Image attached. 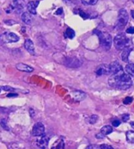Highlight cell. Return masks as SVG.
Masks as SVG:
<instances>
[{"instance_id":"6da1fadb","label":"cell","mask_w":134,"mask_h":149,"mask_svg":"<svg viewBox=\"0 0 134 149\" xmlns=\"http://www.w3.org/2000/svg\"><path fill=\"white\" fill-rule=\"evenodd\" d=\"M108 81V84L111 87L120 90H127L131 87L133 84L130 75L128 73H125L124 71L111 74Z\"/></svg>"},{"instance_id":"7a4b0ae2","label":"cell","mask_w":134,"mask_h":149,"mask_svg":"<svg viewBox=\"0 0 134 149\" xmlns=\"http://www.w3.org/2000/svg\"><path fill=\"white\" fill-rule=\"evenodd\" d=\"M99 39L100 45L106 51H108L111 49L112 46V37L110 34L105 32L95 31Z\"/></svg>"},{"instance_id":"3957f363","label":"cell","mask_w":134,"mask_h":149,"mask_svg":"<svg viewBox=\"0 0 134 149\" xmlns=\"http://www.w3.org/2000/svg\"><path fill=\"white\" fill-rule=\"evenodd\" d=\"M128 43L129 40L124 33L118 34L114 39V44L118 50H122L126 47L128 46Z\"/></svg>"},{"instance_id":"277c9868","label":"cell","mask_w":134,"mask_h":149,"mask_svg":"<svg viewBox=\"0 0 134 149\" xmlns=\"http://www.w3.org/2000/svg\"><path fill=\"white\" fill-rule=\"evenodd\" d=\"M129 19V16L128 12L124 9H121L119 11L118 19H117V24H116V28L117 30L123 29L127 24Z\"/></svg>"},{"instance_id":"5b68a950","label":"cell","mask_w":134,"mask_h":149,"mask_svg":"<svg viewBox=\"0 0 134 149\" xmlns=\"http://www.w3.org/2000/svg\"><path fill=\"white\" fill-rule=\"evenodd\" d=\"M0 39L6 43H13L19 41V37L13 33H6L0 36Z\"/></svg>"},{"instance_id":"8992f818","label":"cell","mask_w":134,"mask_h":149,"mask_svg":"<svg viewBox=\"0 0 134 149\" xmlns=\"http://www.w3.org/2000/svg\"><path fill=\"white\" fill-rule=\"evenodd\" d=\"M45 133V127L43 123L38 122L36 123L32 128V134L34 136H40L44 135Z\"/></svg>"},{"instance_id":"52a82bcc","label":"cell","mask_w":134,"mask_h":149,"mask_svg":"<svg viewBox=\"0 0 134 149\" xmlns=\"http://www.w3.org/2000/svg\"><path fill=\"white\" fill-rule=\"evenodd\" d=\"M49 138L46 135H41L37 139L36 145L39 148L46 149L48 146Z\"/></svg>"},{"instance_id":"ba28073f","label":"cell","mask_w":134,"mask_h":149,"mask_svg":"<svg viewBox=\"0 0 134 149\" xmlns=\"http://www.w3.org/2000/svg\"><path fill=\"white\" fill-rule=\"evenodd\" d=\"M109 68V72H110V74H113L115 73H117L118 72L121 71H123L122 67L118 63V61H113L112 62L108 65Z\"/></svg>"},{"instance_id":"9c48e42d","label":"cell","mask_w":134,"mask_h":149,"mask_svg":"<svg viewBox=\"0 0 134 149\" xmlns=\"http://www.w3.org/2000/svg\"><path fill=\"white\" fill-rule=\"evenodd\" d=\"M95 73L97 76H101L103 74H110L108 65L101 64V65H99L95 69Z\"/></svg>"},{"instance_id":"30bf717a","label":"cell","mask_w":134,"mask_h":149,"mask_svg":"<svg viewBox=\"0 0 134 149\" xmlns=\"http://www.w3.org/2000/svg\"><path fill=\"white\" fill-rule=\"evenodd\" d=\"M64 63L66 66L69 67V68H78L81 65V62L78 59L75 58H66Z\"/></svg>"},{"instance_id":"8fae6325","label":"cell","mask_w":134,"mask_h":149,"mask_svg":"<svg viewBox=\"0 0 134 149\" xmlns=\"http://www.w3.org/2000/svg\"><path fill=\"white\" fill-rule=\"evenodd\" d=\"M24 48L28 51L30 54L32 55H34L35 54V48H34V45L33 42L31 40L27 39L24 42Z\"/></svg>"},{"instance_id":"7c38bea8","label":"cell","mask_w":134,"mask_h":149,"mask_svg":"<svg viewBox=\"0 0 134 149\" xmlns=\"http://www.w3.org/2000/svg\"><path fill=\"white\" fill-rule=\"evenodd\" d=\"M16 68L20 71L26 72V73H31V72L34 71V69L32 67L22 63H19L17 64Z\"/></svg>"},{"instance_id":"4fadbf2b","label":"cell","mask_w":134,"mask_h":149,"mask_svg":"<svg viewBox=\"0 0 134 149\" xmlns=\"http://www.w3.org/2000/svg\"><path fill=\"white\" fill-rule=\"evenodd\" d=\"M132 50V48L130 46L126 47L124 49H122V59L123 61L128 62L129 56H130V52Z\"/></svg>"},{"instance_id":"5bb4252c","label":"cell","mask_w":134,"mask_h":149,"mask_svg":"<svg viewBox=\"0 0 134 149\" xmlns=\"http://www.w3.org/2000/svg\"><path fill=\"white\" fill-rule=\"evenodd\" d=\"M39 1H30L27 4V9L32 15H36V7L38 6Z\"/></svg>"},{"instance_id":"9a60e30c","label":"cell","mask_w":134,"mask_h":149,"mask_svg":"<svg viewBox=\"0 0 134 149\" xmlns=\"http://www.w3.org/2000/svg\"><path fill=\"white\" fill-rule=\"evenodd\" d=\"M72 96L77 101H81L83 100L84 98H86V94L84 93V92L82 91H74L73 93H72Z\"/></svg>"},{"instance_id":"2e32d148","label":"cell","mask_w":134,"mask_h":149,"mask_svg":"<svg viewBox=\"0 0 134 149\" xmlns=\"http://www.w3.org/2000/svg\"><path fill=\"white\" fill-rule=\"evenodd\" d=\"M51 149H64V143L63 139H59L52 145Z\"/></svg>"},{"instance_id":"e0dca14e","label":"cell","mask_w":134,"mask_h":149,"mask_svg":"<svg viewBox=\"0 0 134 149\" xmlns=\"http://www.w3.org/2000/svg\"><path fill=\"white\" fill-rule=\"evenodd\" d=\"M21 18H22V21H23L24 23H26L27 24H30L31 23L32 17L30 16V15L28 13H27V12H24V13H22Z\"/></svg>"},{"instance_id":"ac0fdd59","label":"cell","mask_w":134,"mask_h":149,"mask_svg":"<svg viewBox=\"0 0 134 149\" xmlns=\"http://www.w3.org/2000/svg\"><path fill=\"white\" fill-rule=\"evenodd\" d=\"M113 131V129L111 125H105L101 130V133L104 135H107Z\"/></svg>"},{"instance_id":"d6986e66","label":"cell","mask_w":134,"mask_h":149,"mask_svg":"<svg viewBox=\"0 0 134 149\" xmlns=\"http://www.w3.org/2000/svg\"><path fill=\"white\" fill-rule=\"evenodd\" d=\"M126 71L129 75L134 77V63H129L126 66Z\"/></svg>"},{"instance_id":"ffe728a7","label":"cell","mask_w":134,"mask_h":149,"mask_svg":"<svg viewBox=\"0 0 134 149\" xmlns=\"http://www.w3.org/2000/svg\"><path fill=\"white\" fill-rule=\"evenodd\" d=\"M126 139L130 143H134V131H128L126 133Z\"/></svg>"},{"instance_id":"44dd1931","label":"cell","mask_w":134,"mask_h":149,"mask_svg":"<svg viewBox=\"0 0 134 149\" xmlns=\"http://www.w3.org/2000/svg\"><path fill=\"white\" fill-rule=\"evenodd\" d=\"M99 0H81L84 6H94L97 3Z\"/></svg>"},{"instance_id":"7402d4cb","label":"cell","mask_w":134,"mask_h":149,"mask_svg":"<svg viewBox=\"0 0 134 149\" xmlns=\"http://www.w3.org/2000/svg\"><path fill=\"white\" fill-rule=\"evenodd\" d=\"M66 36L70 39H73L75 36V33L74 30L70 28H68L66 31Z\"/></svg>"},{"instance_id":"603a6c76","label":"cell","mask_w":134,"mask_h":149,"mask_svg":"<svg viewBox=\"0 0 134 149\" xmlns=\"http://www.w3.org/2000/svg\"><path fill=\"white\" fill-rule=\"evenodd\" d=\"M98 120V116L97 115H93L89 118V123L91 124H95Z\"/></svg>"},{"instance_id":"cb8c5ba5","label":"cell","mask_w":134,"mask_h":149,"mask_svg":"<svg viewBox=\"0 0 134 149\" xmlns=\"http://www.w3.org/2000/svg\"><path fill=\"white\" fill-rule=\"evenodd\" d=\"M132 101H133V98L130 97V96H128V97H126L124 100L123 102L124 104L128 105V104H130L131 102H132Z\"/></svg>"},{"instance_id":"d4e9b609","label":"cell","mask_w":134,"mask_h":149,"mask_svg":"<svg viewBox=\"0 0 134 149\" xmlns=\"http://www.w3.org/2000/svg\"><path fill=\"white\" fill-rule=\"evenodd\" d=\"M122 120L124 121V122H126L129 120H130V115L129 114H124L122 117Z\"/></svg>"},{"instance_id":"484cf974","label":"cell","mask_w":134,"mask_h":149,"mask_svg":"<svg viewBox=\"0 0 134 149\" xmlns=\"http://www.w3.org/2000/svg\"><path fill=\"white\" fill-rule=\"evenodd\" d=\"M1 125L2 126V127H3V129H5V130H9V127H8V126H7L6 121V120H3L1 121Z\"/></svg>"},{"instance_id":"4316f807","label":"cell","mask_w":134,"mask_h":149,"mask_svg":"<svg viewBox=\"0 0 134 149\" xmlns=\"http://www.w3.org/2000/svg\"><path fill=\"white\" fill-rule=\"evenodd\" d=\"M79 14H80V16H81L82 17H83V18H84V19H88V17H89V15L86 13L85 12L83 11H80V12H79Z\"/></svg>"},{"instance_id":"83f0119b","label":"cell","mask_w":134,"mask_h":149,"mask_svg":"<svg viewBox=\"0 0 134 149\" xmlns=\"http://www.w3.org/2000/svg\"><path fill=\"white\" fill-rule=\"evenodd\" d=\"M99 146H100L101 149H114L111 146L106 145V144H103V145H101Z\"/></svg>"},{"instance_id":"f1b7e54d","label":"cell","mask_w":134,"mask_h":149,"mask_svg":"<svg viewBox=\"0 0 134 149\" xmlns=\"http://www.w3.org/2000/svg\"><path fill=\"white\" fill-rule=\"evenodd\" d=\"M112 123H113V125L114 127H118L119 125H120L121 124V122L120 121H119L118 120H115L114 121H113V122H112Z\"/></svg>"},{"instance_id":"f546056e","label":"cell","mask_w":134,"mask_h":149,"mask_svg":"<svg viewBox=\"0 0 134 149\" xmlns=\"http://www.w3.org/2000/svg\"><path fill=\"white\" fill-rule=\"evenodd\" d=\"M2 88H3V90L6 91H9V92H11V91H14V88L11 87V86H2Z\"/></svg>"},{"instance_id":"4dcf8cb0","label":"cell","mask_w":134,"mask_h":149,"mask_svg":"<svg viewBox=\"0 0 134 149\" xmlns=\"http://www.w3.org/2000/svg\"><path fill=\"white\" fill-rule=\"evenodd\" d=\"M86 149H101L100 146H99L97 145H91L88 146V147L86 148Z\"/></svg>"},{"instance_id":"1f68e13d","label":"cell","mask_w":134,"mask_h":149,"mask_svg":"<svg viewBox=\"0 0 134 149\" xmlns=\"http://www.w3.org/2000/svg\"><path fill=\"white\" fill-rule=\"evenodd\" d=\"M76 1H77V0H64V1L68 5L74 4L76 2Z\"/></svg>"},{"instance_id":"d6a6232c","label":"cell","mask_w":134,"mask_h":149,"mask_svg":"<svg viewBox=\"0 0 134 149\" xmlns=\"http://www.w3.org/2000/svg\"><path fill=\"white\" fill-rule=\"evenodd\" d=\"M5 23H6L7 24H8V25H13V24H15L16 22L15 21H13V20H7V21H5Z\"/></svg>"},{"instance_id":"836d02e7","label":"cell","mask_w":134,"mask_h":149,"mask_svg":"<svg viewBox=\"0 0 134 149\" xmlns=\"http://www.w3.org/2000/svg\"><path fill=\"white\" fill-rule=\"evenodd\" d=\"M126 33L128 34H134V27L131 26L126 30Z\"/></svg>"},{"instance_id":"e575fe53","label":"cell","mask_w":134,"mask_h":149,"mask_svg":"<svg viewBox=\"0 0 134 149\" xmlns=\"http://www.w3.org/2000/svg\"><path fill=\"white\" fill-rule=\"evenodd\" d=\"M63 13V8H59L57 11H56L57 15H61Z\"/></svg>"},{"instance_id":"d590c367","label":"cell","mask_w":134,"mask_h":149,"mask_svg":"<svg viewBox=\"0 0 134 149\" xmlns=\"http://www.w3.org/2000/svg\"><path fill=\"white\" fill-rule=\"evenodd\" d=\"M96 137L97 138V139H101V138H103V137H104V135H103L102 133H99V134H97V135H96Z\"/></svg>"},{"instance_id":"8d00e7d4","label":"cell","mask_w":134,"mask_h":149,"mask_svg":"<svg viewBox=\"0 0 134 149\" xmlns=\"http://www.w3.org/2000/svg\"><path fill=\"white\" fill-rule=\"evenodd\" d=\"M15 96H17V94H13V93H10L7 95V97H15Z\"/></svg>"},{"instance_id":"74e56055","label":"cell","mask_w":134,"mask_h":149,"mask_svg":"<svg viewBox=\"0 0 134 149\" xmlns=\"http://www.w3.org/2000/svg\"><path fill=\"white\" fill-rule=\"evenodd\" d=\"M13 3H14V4H15V7L17 6V5H18V0H13Z\"/></svg>"},{"instance_id":"f35d334b","label":"cell","mask_w":134,"mask_h":149,"mask_svg":"<svg viewBox=\"0 0 134 149\" xmlns=\"http://www.w3.org/2000/svg\"><path fill=\"white\" fill-rule=\"evenodd\" d=\"M131 17H133V19H134V10H131Z\"/></svg>"},{"instance_id":"ab89813d","label":"cell","mask_w":134,"mask_h":149,"mask_svg":"<svg viewBox=\"0 0 134 149\" xmlns=\"http://www.w3.org/2000/svg\"><path fill=\"white\" fill-rule=\"evenodd\" d=\"M130 125L131 126V127L134 129V122H133V121H132V122L130 123Z\"/></svg>"},{"instance_id":"60d3db41","label":"cell","mask_w":134,"mask_h":149,"mask_svg":"<svg viewBox=\"0 0 134 149\" xmlns=\"http://www.w3.org/2000/svg\"><path fill=\"white\" fill-rule=\"evenodd\" d=\"M132 1L133 2V3H134V0H132Z\"/></svg>"},{"instance_id":"b9f144b4","label":"cell","mask_w":134,"mask_h":149,"mask_svg":"<svg viewBox=\"0 0 134 149\" xmlns=\"http://www.w3.org/2000/svg\"><path fill=\"white\" fill-rule=\"evenodd\" d=\"M0 92H1V88H0Z\"/></svg>"}]
</instances>
